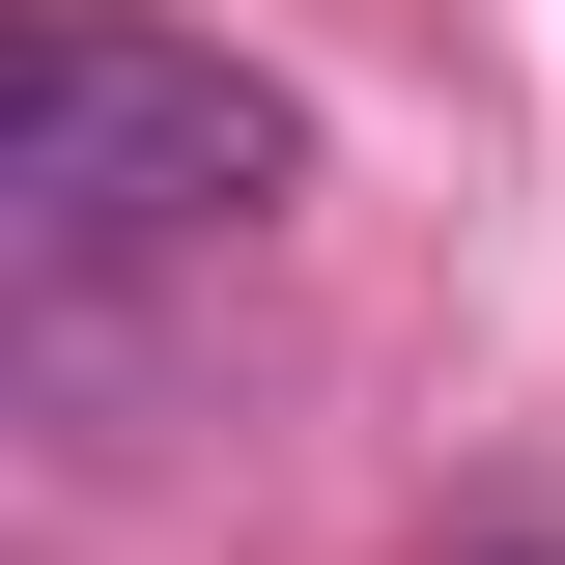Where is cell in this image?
<instances>
[{
  "instance_id": "obj_1",
  "label": "cell",
  "mask_w": 565,
  "mask_h": 565,
  "mask_svg": "<svg viewBox=\"0 0 565 565\" xmlns=\"http://www.w3.org/2000/svg\"><path fill=\"white\" fill-rule=\"evenodd\" d=\"M282 170H311V141H282V85L199 57V29H114V0H29V29H0V226H29V282L226 255Z\"/></svg>"
}]
</instances>
